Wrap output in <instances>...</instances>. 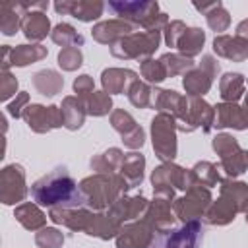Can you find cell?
I'll list each match as a JSON object with an SVG mask.
<instances>
[{
    "mask_svg": "<svg viewBox=\"0 0 248 248\" xmlns=\"http://www.w3.org/2000/svg\"><path fill=\"white\" fill-rule=\"evenodd\" d=\"M31 196L41 207H83L85 200L79 184L68 172L66 167H56L48 174L31 184Z\"/></svg>",
    "mask_w": 248,
    "mask_h": 248,
    "instance_id": "6da1fadb",
    "label": "cell"
},
{
    "mask_svg": "<svg viewBox=\"0 0 248 248\" xmlns=\"http://www.w3.org/2000/svg\"><path fill=\"white\" fill-rule=\"evenodd\" d=\"M79 190L83 194L85 207L93 211H107L130 190V186L120 172H95L79 182Z\"/></svg>",
    "mask_w": 248,
    "mask_h": 248,
    "instance_id": "7a4b0ae2",
    "label": "cell"
},
{
    "mask_svg": "<svg viewBox=\"0 0 248 248\" xmlns=\"http://www.w3.org/2000/svg\"><path fill=\"white\" fill-rule=\"evenodd\" d=\"M108 10H112L118 19H124L134 27H141L143 31H163L169 23V16L159 10V4L155 0L108 2Z\"/></svg>",
    "mask_w": 248,
    "mask_h": 248,
    "instance_id": "3957f363",
    "label": "cell"
},
{
    "mask_svg": "<svg viewBox=\"0 0 248 248\" xmlns=\"http://www.w3.org/2000/svg\"><path fill=\"white\" fill-rule=\"evenodd\" d=\"M213 151L219 155V170L223 178H236L248 170V149H242L232 134L221 132L211 140Z\"/></svg>",
    "mask_w": 248,
    "mask_h": 248,
    "instance_id": "277c9868",
    "label": "cell"
},
{
    "mask_svg": "<svg viewBox=\"0 0 248 248\" xmlns=\"http://www.w3.org/2000/svg\"><path fill=\"white\" fill-rule=\"evenodd\" d=\"M163 31H134L110 46V54L120 60H143L151 58V54L161 45Z\"/></svg>",
    "mask_w": 248,
    "mask_h": 248,
    "instance_id": "5b68a950",
    "label": "cell"
},
{
    "mask_svg": "<svg viewBox=\"0 0 248 248\" xmlns=\"http://www.w3.org/2000/svg\"><path fill=\"white\" fill-rule=\"evenodd\" d=\"M176 132H178V122L174 116L167 112H157L151 118V145L155 157L161 159L163 163H172L178 153Z\"/></svg>",
    "mask_w": 248,
    "mask_h": 248,
    "instance_id": "8992f818",
    "label": "cell"
},
{
    "mask_svg": "<svg viewBox=\"0 0 248 248\" xmlns=\"http://www.w3.org/2000/svg\"><path fill=\"white\" fill-rule=\"evenodd\" d=\"M151 184H153V196H165L170 200H176V190H188L194 184L190 169H184L176 163H161L151 172Z\"/></svg>",
    "mask_w": 248,
    "mask_h": 248,
    "instance_id": "52a82bcc",
    "label": "cell"
},
{
    "mask_svg": "<svg viewBox=\"0 0 248 248\" xmlns=\"http://www.w3.org/2000/svg\"><path fill=\"white\" fill-rule=\"evenodd\" d=\"M213 202V196H211V190L205 188V186H192L186 190L184 196L176 198L172 202V211H174V217L182 223H190V221H200L207 207L211 205Z\"/></svg>",
    "mask_w": 248,
    "mask_h": 248,
    "instance_id": "ba28073f",
    "label": "cell"
},
{
    "mask_svg": "<svg viewBox=\"0 0 248 248\" xmlns=\"http://www.w3.org/2000/svg\"><path fill=\"white\" fill-rule=\"evenodd\" d=\"M203 238L202 221L182 223L180 227H172L169 231L157 232L149 248H200Z\"/></svg>",
    "mask_w": 248,
    "mask_h": 248,
    "instance_id": "9c48e42d",
    "label": "cell"
},
{
    "mask_svg": "<svg viewBox=\"0 0 248 248\" xmlns=\"http://www.w3.org/2000/svg\"><path fill=\"white\" fill-rule=\"evenodd\" d=\"M219 72H221V66L217 58L211 54H203L200 64L184 74L182 87L188 93V97H203L211 89L213 79L219 76Z\"/></svg>",
    "mask_w": 248,
    "mask_h": 248,
    "instance_id": "30bf717a",
    "label": "cell"
},
{
    "mask_svg": "<svg viewBox=\"0 0 248 248\" xmlns=\"http://www.w3.org/2000/svg\"><path fill=\"white\" fill-rule=\"evenodd\" d=\"M153 108L157 112H167L176 118L178 130L190 134V124H188V97L180 95L174 89H159L153 87Z\"/></svg>",
    "mask_w": 248,
    "mask_h": 248,
    "instance_id": "8fae6325",
    "label": "cell"
},
{
    "mask_svg": "<svg viewBox=\"0 0 248 248\" xmlns=\"http://www.w3.org/2000/svg\"><path fill=\"white\" fill-rule=\"evenodd\" d=\"M29 188L25 182V169L19 163L6 165L0 170V202L4 205H16L25 200Z\"/></svg>",
    "mask_w": 248,
    "mask_h": 248,
    "instance_id": "7c38bea8",
    "label": "cell"
},
{
    "mask_svg": "<svg viewBox=\"0 0 248 248\" xmlns=\"http://www.w3.org/2000/svg\"><path fill=\"white\" fill-rule=\"evenodd\" d=\"M21 118L25 120L29 130H33L35 134H46L50 130H56V128L64 126L60 107H56V105L45 107V105H39V103H31V105L25 107Z\"/></svg>",
    "mask_w": 248,
    "mask_h": 248,
    "instance_id": "4fadbf2b",
    "label": "cell"
},
{
    "mask_svg": "<svg viewBox=\"0 0 248 248\" xmlns=\"http://www.w3.org/2000/svg\"><path fill=\"white\" fill-rule=\"evenodd\" d=\"M155 229L147 223V219H138L122 225L116 236V248H149L155 238Z\"/></svg>",
    "mask_w": 248,
    "mask_h": 248,
    "instance_id": "5bb4252c",
    "label": "cell"
},
{
    "mask_svg": "<svg viewBox=\"0 0 248 248\" xmlns=\"http://www.w3.org/2000/svg\"><path fill=\"white\" fill-rule=\"evenodd\" d=\"M147 207H149V202H147L141 194H138V196H126V194H124L122 198H118V200L107 209V213H108L116 223L126 225V223H132V221L141 219V217L145 215Z\"/></svg>",
    "mask_w": 248,
    "mask_h": 248,
    "instance_id": "9a60e30c",
    "label": "cell"
},
{
    "mask_svg": "<svg viewBox=\"0 0 248 248\" xmlns=\"http://www.w3.org/2000/svg\"><path fill=\"white\" fill-rule=\"evenodd\" d=\"M54 10L60 16H72L78 21L89 23L103 16L105 4L101 0H58L54 2Z\"/></svg>",
    "mask_w": 248,
    "mask_h": 248,
    "instance_id": "2e32d148",
    "label": "cell"
},
{
    "mask_svg": "<svg viewBox=\"0 0 248 248\" xmlns=\"http://www.w3.org/2000/svg\"><path fill=\"white\" fill-rule=\"evenodd\" d=\"M172 202L174 200L165 198V196H153V200L149 202V207L143 219H147V223L155 229V232H163L174 227L176 217L172 211Z\"/></svg>",
    "mask_w": 248,
    "mask_h": 248,
    "instance_id": "e0dca14e",
    "label": "cell"
},
{
    "mask_svg": "<svg viewBox=\"0 0 248 248\" xmlns=\"http://www.w3.org/2000/svg\"><path fill=\"white\" fill-rule=\"evenodd\" d=\"M213 128H232L248 130V108L236 103H219L215 105V124Z\"/></svg>",
    "mask_w": 248,
    "mask_h": 248,
    "instance_id": "ac0fdd59",
    "label": "cell"
},
{
    "mask_svg": "<svg viewBox=\"0 0 248 248\" xmlns=\"http://www.w3.org/2000/svg\"><path fill=\"white\" fill-rule=\"evenodd\" d=\"M134 31H136V27L132 23L116 17V19H107V21L95 23L91 29V37H93V41H97L101 45L112 46L116 41H120L122 37H126Z\"/></svg>",
    "mask_w": 248,
    "mask_h": 248,
    "instance_id": "d6986e66",
    "label": "cell"
},
{
    "mask_svg": "<svg viewBox=\"0 0 248 248\" xmlns=\"http://www.w3.org/2000/svg\"><path fill=\"white\" fill-rule=\"evenodd\" d=\"M188 124L190 130L202 128V132H209L215 124V107H211L203 97H188Z\"/></svg>",
    "mask_w": 248,
    "mask_h": 248,
    "instance_id": "ffe728a7",
    "label": "cell"
},
{
    "mask_svg": "<svg viewBox=\"0 0 248 248\" xmlns=\"http://www.w3.org/2000/svg\"><path fill=\"white\" fill-rule=\"evenodd\" d=\"M140 79L138 74L130 68H107L103 70L101 74V85H103V91L108 93V95H120V93H126L128 87Z\"/></svg>",
    "mask_w": 248,
    "mask_h": 248,
    "instance_id": "44dd1931",
    "label": "cell"
},
{
    "mask_svg": "<svg viewBox=\"0 0 248 248\" xmlns=\"http://www.w3.org/2000/svg\"><path fill=\"white\" fill-rule=\"evenodd\" d=\"M213 52L217 56L232 60V62H244V60H248V43L234 35H225V33L215 35Z\"/></svg>",
    "mask_w": 248,
    "mask_h": 248,
    "instance_id": "7402d4cb",
    "label": "cell"
},
{
    "mask_svg": "<svg viewBox=\"0 0 248 248\" xmlns=\"http://www.w3.org/2000/svg\"><path fill=\"white\" fill-rule=\"evenodd\" d=\"M29 12V2H2L0 4V31L12 37L21 29L23 16Z\"/></svg>",
    "mask_w": 248,
    "mask_h": 248,
    "instance_id": "603a6c76",
    "label": "cell"
},
{
    "mask_svg": "<svg viewBox=\"0 0 248 248\" xmlns=\"http://www.w3.org/2000/svg\"><path fill=\"white\" fill-rule=\"evenodd\" d=\"M21 31L25 35V39H29L31 43H39L43 41L46 35H50V19L45 12L41 10H29L23 16L21 21Z\"/></svg>",
    "mask_w": 248,
    "mask_h": 248,
    "instance_id": "cb8c5ba5",
    "label": "cell"
},
{
    "mask_svg": "<svg viewBox=\"0 0 248 248\" xmlns=\"http://www.w3.org/2000/svg\"><path fill=\"white\" fill-rule=\"evenodd\" d=\"M236 213H238L236 205H234L229 198L219 196V198L213 200L211 205L207 207V211H205V215H203V223H207V225H211V227H225V225H229V223L234 221Z\"/></svg>",
    "mask_w": 248,
    "mask_h": 248,
    "instance_id": "d4e9b609",
    "label": "cell"
},
{
    "mask_svg": "<svg viewBox=\"0 0 248 248\" xmlns=\"http://www.w3.org/2000/svg\"><path fill=\"white\" fill-rule=\"evenodd\" d=\"M14 217L27 231H41V229H45L46 227V219H48V215L41 209V205L33 203V202H23V203L16 205Z\"/></svg>",
    "mask_w": 248,
    "mask_h": 248,
    "instance_id": "484cf974",
    "label": "cell"
},
{
    "mask_svg": "<svg viewBox=\"0 0 248 248\" xmlns=\"http://www.w3.org/2000/svg\"><path fill=\"white\" fill-rule=\"evenodd\" d=\"M60 112H62V120H64V128L70 130V132H76L79 130L83 124H85V116H87V110L81 103L79 97L76 95H68L62 99V105H60Z\"/></svg>",
    "mask_w": 248,
    "mask_h": 248,
    "instance_id": "4316f807",
    "label": "cell"
},
{
    "mask_svg": "<svg viewBox=\"0 0 248 248\" xmlns=\"http://www.w3.org/2000/svg\"><path fill=\"white\" fill-rule=\"evenodd\" d=\"M48 50L41 43H31V45H17L12 46L10 50V66L16 68H25L29 64H35L43 58H46Z\"/></svg>",
    "mask_w": 248,
    "mask_h": 248,
    "instance_id": "83f0119b",
    "label": "cell"
},
{
    "mask_svg": "<svg viewBox=\"0 0 248 248\" xmlns=\"http://www.w3.org/2000/svg\"><path fill=\"white\" fill-rule=\"evenodd\" d=\"M31 81H33V87L37 89V93H41L45 97H54V95H58L64 89L62 74H58L56 70H50V68L35 72Z\"/></svg>",
    "mask_w": 248,
    "mask_h": 248,
    "instance_id": "f1b7e54d",
    "label": "cell"
},
{
    "mask_svg": "<svg viewBox=\"0 0 248 248\" xmlns=\"http://www.w3.org/2000/svg\"><path fill=\"white\" fill-rule=\"evenodd\" d=\"M246 79L238 72H227L219 79V95L223 103H236L240 97H244Z\"/></svg>",
    "mask_w": 248,
    "mask_h": 248,
    "instance_id": "f546056e",
    "label": "cell"
},
{
    "mask_svg": "<svg viewBox=\"0 0 248 248\" xmlns=\"http://www.w3.org/2000/svg\"><path fill=\"white\" fill-rule=\"evenodd\" d=\"M219 196H225L229 198L238 213H246L248 211V184L246 182H240V180H234V178H223L221 184H219Z\"/></svg>",
    "mask_w": 248,
    "mask_h": 248,
    "instance_id": "4dcf8cb0",
    "label": "cell"
},
{
    "mask_svg": "<svg viewBox=\"0 0 248 248\" xmlns=\"http://www.w3.org/2000/svg\"><path fill=\"white\" fill-rule=\"evenodd\" d=\"M124 157L126 153L118 147H108L107 151L91 157L89 161V167L91 170L95 172H120L122 169V163H124Z\"/></svg>",
    "mask_w": 248,
    "mask_h": 248,
    "instance_id": "1f68e13d",
    "label": "cell"
},
{
    "mask_svg": "<svg viewBox=\"0 0 248 248\" xmlns=\"http://www.w3.org/2000/svg\"><path fill=\"white\" fill-rule=\"evenodd\" d=\"M143 170H145V157L140 151L126 153L120 174L124 176V180L128 182L130 188H136L143 182Z\"/></svg>",
    "mask_w": 248,
    "mask_h": 248,
    "instance_id": "d6a6232c",
    "label": "cell"
},
{
    "mask_svg": "<svg viewBox=\"0 0 248 248\" xmlns=\"http://www.w3.org/2000/svg\"><path fill=\"white\" fill-rule=\"evenodd\" d=\"M203 45H205V31L200 27H188L184 31V35L180 37L176 48H178V54H182L186 58H194L202 52Z\"/></svg>",
    "mask_w": 248,
    "mask_h": 248,
    "instance_id": "836d02e7",
    "label": "cell"
},
{
    "mask_svg": "<svg viewBox=\"0 0 248 248\" xmlns=\"http://www.w3.org/2000/svg\"><path fill=\"white\" fill-rule=\"evenodd\" d=\"M192 178H194V184L196 186H205V188H213L217 184H221L223 180V174L219 170L217 165H213L211 161H198L192 169Z\"/></svg>",
    "mask_w": 248,
    "mask_h": 248,
    "instance_id": "e575fe53",
    "label": "cell"
},
{
    "mask_svg": "<svg viewBox=\"0 0 248 248\" xmlns=\"http://www.w3.org/2000/svg\"><path fill=\"white\" fill-rule=\"evenodd\" d=\"M81 103L89 116H107L108 112H112V97L105 91H93L81 97Z\"/></svg>",
    "mask_w": 248,
    "mask_h": 248,
    "instance_id": "d590c367",
    "label": "cell"
},
{
    "mask_svg": "<svg viewBox=\"0 0 248 248\" xmlns=\"http://www.w3.org/2000/svg\"><path fill=\"white\" fill-rule=\"evenodd\" d=\"M50 39H52L58 46H62V48H66V46H83V41H85L83 35L78 33L74 25L64 23V21H62V23H56V25L52 27Z\"/></svg>",
    "mask_w": 248,
    "mask_h": 248,
    "instance_id": "8d00e7d4",
    "label": "cell"
},
{
    "mask_svg": "<svg viewBox=\"0 0 248 248\" xmlns=\"http://www.w3.org/2000/svg\"><path fill=\"white\" fill-rule=\"evenodd\" d=\"M167 70V76L169 78H174V76H184L186 72H190L192 68H196V62L192 58H186L178 52H165L161 58H159Z\"/></svg>",
    "mask_w": 248,
    "mask_h": 248,
    "instance_id": "74e56055",
    "label": "cell"
},
{
    "mask_svg": "<svg viewBox=\"0 0 248 248\" xmlns=\"http://www.w3.org/2000/svg\"><path fill=\"white\" fill-rule=\"evenodd\" d=\"M126 95H128V101H130L136 108H149V107L153 105V87H151L149 83L141 81V79H136V81L128 87Z\"/></svg>",
    "mask_w": 248,
    "mask_h": 248,
    "instance_id": "f35d334b",
    "label": "cell"
},
{
    "mask_svg": "<svg viewBox=\"0 0 248 248\" xmlns=\"http://www.w3.org/2000/svg\"><path fill=\"white\" fill-rule=\"evenodd\" d=\"M205 16V21H207V27L219 35H223V31L229 29L231 25V14L227 12V8L217 0L213 2V6L203 14Z\"/></svg>",
    "mask_w": 248,
    "mask_h": 248,
    "instance_id": "ab89813d",
    "label": "cell"
},
{
    "mask_svg": "<svg viewBox=\"0 0 248 248\" xmlns=\"http://www.w3.org/2000/svg\"><path fill=\"white\" fill-rule=\"evenodd\" d=\"M140 74L145 79V83H149V85H157L169 78L163 62L155 60V58H143L140 62Z\"/></svg>",
    "mask_w": 248,
    "mask_h": 248,
    "instance_id": "60d3db41",
    "label": "cell"
},
{
    "mask_svg": "<svg viewBox=\"0 0 248 248\" xmlns=\"http://www.w3.org/2000/svg\"><path fill=\"white\" fill-rule=\"evenodd\" d=\"M66 236L56 227H45L35 232V244L39 248H62Z\"/></svg>",
    "mask_w": 248,
    "mask_h": 248,
    "instance_id": "b9f144b4",
    "label": "cell"
},
{
    "mask_svg": "<svg viewBox=\"0 0 248 248\" xmlns=\"http://www.w3.org/2000/svg\"><path fill=\"white\" fill-rule=\"evenodd\" d=\"M56 60L64 72H76L83 64V52L79 46H66V48H60Z\"/></svg>",
    "mask_w": 248,
    "mask_h": 248,
    "instance_id": "7bdbcfd3",
    "label": "cell"
},
{
    "mask_svg": "<svg viewBox=\"0 0 248 248\" xmlns=\"http://www.w3.org/2000/svg\"><path fill=\"white\" fill-rule=\"evenodd\" d=\"M110 126H112L120 136H126V134H130L132 130H136L140 124L136 122V118H134L128 110H124V108H114V110L110 112Z\"/></svg>",
    "mask_w": 248,
    "mask_h": 248,
    "instance_id": "ee69618b",
    "label": "cell"
},
{
    "mask_svg": "<svg viewBox=\"0 0 248 248\" xmlns=\"http://www.w3.org/2000/svg\"><path fill=\"white\" fill-rule=\"evenodd\" d=\"M188 27H186V23L184 21H180V19H172V21H169L167 23V27L163 29V37H165V45L167 46H170V48H176V45H178V41H180V37L184 35V31H186Z\"/></svg>",
    "mask_w": 248,
    "mask_h": 248,
    "instance_id": "f6af8a7d",
    "label": "cell"
},
{
    "mask_svg": "<svg viewBox=\"0 0 248 248\" xmlns=\"http://www.w3.org/2000/svg\"><path fill=\"white\" fill-rule=\"evenodd\" d=\"M17 78L12 72H0V99L8 101L10 97L17 95Z\"/></svg>",
    "mask_w": 248,
    "mask_h": 248,
    "instance_id": "bcb514c9",
    "label": "cell"
},
{
    "mask_svg": "<svg viewBox=\"0 0 248 248\" xmlns=\"http://www.w3.org/2000/svg\"><path fill=\"white\" fill-rule=\"evenodd\" d=\"M27 105H29V93H27V91H19V93L16 95V99H14L12 103H8L6 110H8V114H10L12 118H21Z\"/></svg>",
    "mask_w": 248,
    "mask_h": 248,
    "instance_id": "7dc6e473",
    "label": "cell"
},
{
    "mask_svg": "<svg viewBox=\"0 0 248 248\" xmlns=\"http://www.w3.org/2000/svg\"><path fill=\"white\" fill-rule=\"evenodd\" d=\"M93 91H95V83H93V78L89 74H81V76H78L74 79V93H76V97L81 99V97H85V95H89Z\"/></svg>",
    "mask_w": 248,
    "mask_h": 248,
    "instance_id": "c3c4849f",
    "label": "cell"
},
{
    "mask_svg": "<svg viewBox=\"0 0 248 248\" xmlns=\"http://www.w3.org/2000/svg\"><path fill=\"white\" fill-rule=\"evenodd\" d=\"M122 143L128 147V149H141L143 147V143H145V132H143V128L141 126H138L136 130H132L130 134H126V136H122Z\"/></svg>",
    "mask_w": 248,
    "mask_h": 248,
    "instance_id": "681fc988",
    "label": "cell"
},
{
    "mask_svg": "<svg viewBox=\"0 0 248 248\" xmlns=\"http://www.w3.org/2000/svg\"><path fill=\"white\" fill-rule=\"evenodd\" d=\"M234 37H238V39H242V41L248 43V17L242 19V21H238V25L234 29Z\"/></svg>",
    "mask_w": 248,
    "mask_h": 248,
    "instance_id": "f907efd6",
    "label": "cell"
},
{
    "mask_svg": "<svg viewBox=\"0 0 248 248\" xmlns=\"http://www.w3.org/2000/svg\"><path fill=\"white\" fill-rule=\"evenodd\" d=\"M10 50H12L10 45L2 46V72H10Z\"/></svg>",
    "mask_w": 248,
    "mask_h": 248,
    "instance_id": "816d5d0a",
    "label": "cell"
},
{
    "mask_svg": "<svg viewBox=\"0 0 248 248\" xmlns=\"http://www.w3.org/2000/svg\"><path fill=\"white\" fill-rule=\"evenodd\" d=\"M242 107H244V108H248V93L244 95V105H242Z\"/></svg>",
    "mask_w": 248,
    "mask_h": 248,
    "instance_id": "f5cc1de1",
    "label": "cell"
},
{
    "mask_svg": "<svg viewBox=\"0 0 248 248\" xmlns=\"http://www.w3.org/2000/svg\"><path fill=\"white\" fill-rule=\"evenodd\" d=\"M244 215H246V217H244V219H246V223H248V211H246V213H244Z\"/></svg>",
    "mask_w": 248,
    "mask_h": 248,
    "instance_id": "db71d44e",
    "label": "cell"
}]
</instances>
